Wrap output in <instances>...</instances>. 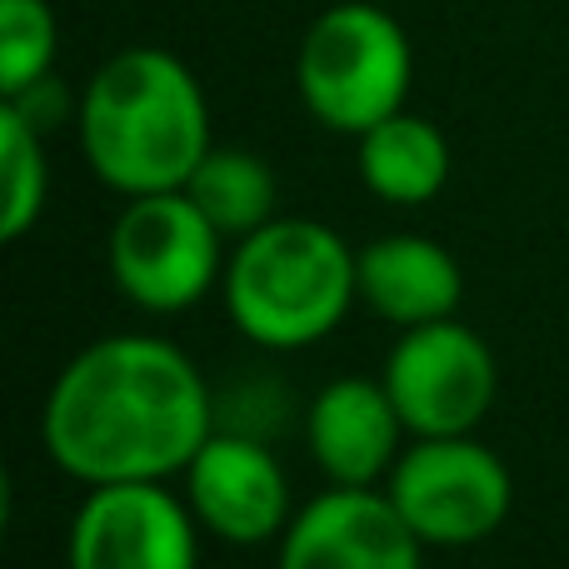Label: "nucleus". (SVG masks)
<instances>
[{"mask_svg":"<svg viewBox=\"0 0 569 569\" xmlns=\"http://www.w3.org/2000/svg\"><path fill=\"white\" fill-rule=\"evenodd\" d=\"M216 435V390L180 345L106 335L50 380L40 440L76 485H136L186 475Z\"/></svg>","mask_w":569,"mask_h":569,"instance_id":"1","label":"nucleus"},{"mask_svg":"<svg viewBox=\"0 0 569 569\" xmlns=\"http://www.w3.org/2000/svg\"><path fill=\"white\" fill-rule=\"evenodd\" d=\"M80 150L106 190H186L210 156V106L196 70L160 46L116 50L80 96Z\"/></svg>","mask_w":569,"mask_h":569,"instance_id":"2","label":"nucleus"},{"mask_svg":"<svg viewBox=\"0 0 569 569\" xmlns=\"http://www.w3.org/2000/svg\"><path fill=\"white\" fill-rule=\"evenodd\" d=\"M226 315L260 350H310L360 300V250L310 216H276L236 240L226 260Z\"/></svg>","mask_w":569,"mask_h":569,"instance_id":"3","label":"nucleus"},{"mask_svg":"<svg viewBox=\"0 0 569 569\" xmlns=\"http://www.w3.org/2000/svg\"><path fill=\"white\" fill-rule=\"evenodd\" d=\"M415 56L405 26L375 0H340L310 20L295 56L300 106L335 136H365L405 110Z\"/></svg>","mask_w":569,"mask_h":569,"instance_id":"4","label":"nucleus"},{"mask_svg":"<svg viewBox=\"0 0 569 569\" xmlns=\"http://www.w3.org/2000/svg\"><path fill=\"white\" fill-rule=\"evenodd\" d=\"M226 236L186 190L130 196L106 240L116 290L146 315H186L226 280Z\"/></svg>","mask_w":569,"mask_h":569,"instance_id":"5","label":"nucleus"},{"mask_svg":"<svg viewBox=\"0 0 569 569\" xmlns=\"http://www.w3.org/2000/svg\"><path fill=\"white\" fill-rule=\"evenodd\" d=\"M385 495L425 550H470L510 520L515 480L475 435H425L400 450Z\"/></svg>","mask_w":569,"mask_h":569,"instance_id":"6","label":"nucleus"},{"mask_svg":"<svg viewBox=\"0 0 569 569\" xmlns=\"http://www.w3.org/2000/svg\"><path fill=\"white\" fill-rule=\"evenodd\" d=\"M380 380L415 440L475 435L500 390V365L490 345L450 315V320L400 330L395 350L385 355Z\"/></svg>","mask_w":569,"mask_h":569,"instance_id":"7","label":"nucleus"},{"mask_svg":"<svg viewBox=\"0 0 569 569\" xmlns=\"http://www.w3.org/2000/svg\"><path fill=\"white\" fill-rule=\"evenodd\" d=\"M66 569H200V520L166 480L96 485L70 520Z\"/></svg>","mask_w":569,"mask_h":569,"instance_id":"8","label":"nucleus"},{"mask_svg":"<svg viewBox=\"0 0 569 569\" xmlns=\"http://www.w3.org/2000/svg\"><path fill=\"white\" fill-rule=\"evenodd\" d=\"M276 569H425V540L375 485H330L280 535Z\"/></svg>","mask_w":569,"mask_h":569,"instance_id":"9","label":"nucleus"},{"mask_svg":"<svg viewBox=\"0 0 569 569\" xmlns=\"http://www.w3.org/2000/svg\"><path fill=\"white\" fill-rule=\"evenodd\" d=\"M186 500L200 530L246 550L280 540L284 525L295 520L290 480L276 450L240 430H216L200 445V455L186 465Z\"/></svg>","mask_w":569,"mask_h":569,"instance_id":"10","label":"nucleus"},{"mask_svg":"<svg viewBox=\"0 0 569 569\" xmlns=\"http://www.w3.org/2000/svg\"><path fill=\"white\" fill-rule=\"evenodd\" d=\"M405 420L385 380L340 375L305 410V445L330 485H380L400 460Z\"/></svg>","mask_w":569,"mask_h":569,"instance_id":"11","label":"nucleus"},{"mask_svg":"<svg viewBox=\"0 0 569 569\" xmlns=\"http://www.w3.org/2000/svg\"><path fill=\"white\" fill-rule=\"evenodd\" d=\"M360 300L395 330L450 320L465 300L460 260L430 236H380L360 250Z\"/></svg>","mask_w":569,"mask_h":569,"instance_id":"12","label":"nucleus"},{"mask_svg":"<svg viewBox=\"0 0 569 569\" xmlns=\"http://www.w3.org/2000/svg\"><path fill=\"white\" fill-rule=\"evenodd\" d=\"M355 140H360L355 160H360L365 190L395 210L430 206L450 180V140L440 136L435 120L415 110H395Z\"/></svg>","mask_w":569,"mask_h":569,"instance_id":"13","label":"nucleus"},{"mask_svg":"<svg viewBox=\"0 0 569 569\" xmlns=\"http://www.w3.org/2000/svg\"><path fill=\"white\" fill-rule=\"evenodd\" d=\"M186 196L210 216V226L236 246V240L256 236L260 226L280 216V186L276 170L250 150L210 146V156L196 166V176L186 180Z\"/></svg>","mask_w":569,"mask_h":569,"instance_id":"14","label":"nucleus"},{"mask_svg":"<svg viewBox=\"0 0 569 569\" xmlns=\"http://www.w3.org/2000/svg\"><path fill=\"white\" fill-rule=\"evenodd\" d=\"M0 166H6V216H0V240L16 246L46 216L50 196V160L46 136L20 116L16 106H0Z\"/></svg>","mask_w":569,"mask_h":569,"instance_id":"15","label":"nucleus"},{"mask_svg":"<svg viewBox=\"0 0 569 569\" xmlns=\"http://www.w3.org/2000/svg\"><path fill=\"white\" fill-rule=\"evenodd\" d=\"M56 16L46 0H0V96H20L56 66Z\"/></svg>","mask_w":569,"mask_h":569,"instance_id":"16","label":"nucleus"}]
</instances>
